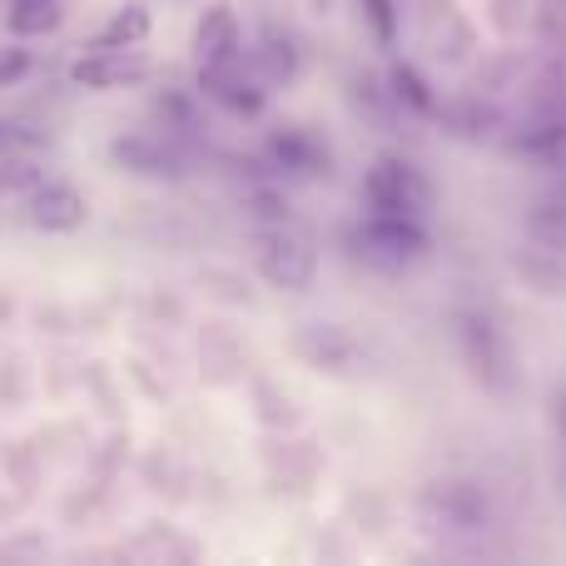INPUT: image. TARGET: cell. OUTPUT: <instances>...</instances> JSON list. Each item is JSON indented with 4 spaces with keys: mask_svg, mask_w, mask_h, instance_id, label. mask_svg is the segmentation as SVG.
Wrapping results in <instances>:
<instances>
[{
    "mask_svg": "<svg viewBox=\"0 0 566 566\" xmlns=\"http://www.w3.org/2000/svg\"><path fill=\"white\" fill-rule=\"evenodd\" d=\"M269 159H274L283 175H293V179L328 175V149H323L308 129H279V135L269 139Z\"/></svg>",
    "mask_w": 566,
    "mask_h": 566,
    "instance_id": "9c48e42d",
    "label": "cell"
},
{
    "mask_svg": "<svg viewBox=\"0 0 566 566\" xmlns=\"http://www.w3.org/2000/svg\"><path fill=\"white\" fill-rule=\"evenodd\" d=\"M40 145H45V135H40V129L6 125V119H0V149H15V155H35Z\"/></svg>",
    "mask_w": 566,
    "mask_h": 566,
    "instance_id": "2e32d148",
    "label": "cell"
},
{
    "mask_svg": "<svg viewBox=\"0 0 566 566\" xmlns=\"http://www.w3.org/2000/svg\"><path fill=\"white\" fill-rule=\"evenodd\" d=\"M35 70V55H30L20 40H10V45H0V90H10V85H20V80Z\"/></svg>",
    "mask_w": 566,
    "mask_h": 566,
    "instance_id": "9a60e30c",
    "label": "cell"
},
{
    "mask_svg": "<svg viewBox=\"0 0 566 566\" xmlns=\"http://www.w3.org/2000/svg\"><path fill=\"white\" fill-rule=\"evenodd\" d=\"M363 199H368V214H408L422 219L432 209V185L422 179L418 165L398 155H382L378 165L363 179Z\"/></svg>",
    "mask_w": 566,
    "mask_h": 566,
    "instance_id": "7a4b0ae2",
    "label": "cell"
},
{
    "mask_svg": "<svg viewBox=\"0 0 566 566\" xmlns=\"http://www.w3.org/2000/svg\"><path fill=\"white\" fill-rule=\"evenodd\" d=\"M259 269L274 289H289V293H303L318 274V249L303 229H293L289 219H279L274 229L259 234Z\"/></svg>",
    "mask_w": 566,
    "mask_h": 566,
    "instance_id": "3957f363",
    "label": "cell"
},
{
    "mask_svg": "<svg viewBox=\"0 0 566 566\" xmlns=\"http://www.w3.org/2000/svg\"><path fill=\"white\" fill-rule=\"evenodd\" d=\"M368 10H373V25H378V35L392 40V6H388V0H368Z\"/></svg>",
    "mask_w": 566,
    "mask_h": 566,
    "instance_id": "ac0fdd59",
    "label": "cell"
},
{
    "mask_svg": "<svg viewBox=\"0 0 566 566\" xmlns=\"http://www.w3.org/2000/svg\"><path fill=\"white\" fill-rule=\"evenodd\" d=\"M517 149H527V155H542V159H557L566 149V125H537L527 129V135L517 139Z\"/></svg>",
    "mask_w": 566,
    "mask_h": 566,
    "instance_id": "5bb4252c",
    "label": "cell"
},
{
    "mask_svg": "<svg viewBox=\"0 0 566 566\" xmlns=\"http://www.w3.org/2000/svg\"><path fill=\"white\" fill-rule=\"evenodd\" d=\"M35 185H40V169L25 155H15V149H0V195H20V189H35Z\"/></svg>",
    "mask_w": 566,
    "mask_h": 566,
    "instance_id": "4fadbf2b",
    "label": "cell"
},
{
    "mask_svg": "<svg viewBox=\"0 0 566 566\" xmlns=\"http://www.w3.org/2000/svg\"><path fill=\"white\" fill-rule=\"evenodd\" d=\"M244 55V30H239V15L229 6L205 10V20L195 25V65L199 70H219L234 65Z\"/></svg>",
    "mask_w": 566,
    "mask_h": 566,
    "instance_id": "8992f818",
    "label": "cell"
},
{
    "mask_svg": "<svg viewBox=\"0 0 566 566\" xmlns=\"http://www.w3.org/2000/svg\"><path fill=\"white\" fill-rule=\"evenodd\" d=\"M462 343H468V363L472 373H478L488 388H502V343H497V328H492L488 318H478V313H468L462 318Z\"/></svg>",
    "mask_w": 566,
    "mask_h": 566,
    "instance_id": "30bf717a",
    "label": "cell"
},
{
    "mask_svg": "<svg viewBox=\"0 0 566 566\" xmlns=\"http://www.w3.org/2000/svg\"><path fill=\"white\" fill-rule=\"evenodd\" d=\"M149 55H139L135 50H85V55L70 65V80L85 90H125V85H139V80H149Z\"/></svg>",
    "mask_w": 566,
    "mask_h": 566,
    "instance_id": "5b68a950",
    "label": "cell"
},
{
    "mask_svg": "<svg viewBox=\"0 0 566 566\" xmlns=\"http://www.w3.org/2000/svg\"><path fill=\"white\" fill-rule=\"evenodd\" d=\"M109 159L125 165L129 175H145V179H179L185 175V155H179L175 145H165V139H155V135L115 139V145H109Z\"/></svg>",
    "mask_w": 566,
    "mask_h": 566,
    "instance_id": "52a82bcc",
    "label": "cell"
},
{
    "mask_svg": "<svg viewBox=\"0 0 566 566\" xmlns=\"http://www.w3.org/2000/svg\"><path fill=\"white\" fill-rule=\"evenodd\" d=\"M199 90H205L214 105H224L229 115H244L254 119L264 109V90L254 80H244V55L234 65H219V70H199Z\"/></svg>",
    "mask_w": 566,
    "mask_h": 566,
    "instance_id": "ba28073f",
    "label": "cell"
},
{
    "mask_svg": "<svg viewBox=\"0 0 566 566\" xmlns=\"http://www.w3.org/2000/svg\"><path fill=\"white\" fill-rule=\"evenodd\" d=\"M392 80H398V95H408L412 105H418L422 115H428V109H432V95H428V85H422V80L412 75V70H402V65L392 70Z\"/></svg>",
    "mask_w": 566,
    "mask_h": 566,
    "instance_id": "e0dca14e",
    "label": "cell"
},
{
    "mask_svg": "<svg viewBox=\"0 0 566 566\" xmlns=\"http://www.w3.org/2000/svg\"><path fill=\"white\" fill-rule=\"evenodd\" d=\"M348 249L358 264L378 269V274H408L412 264H422V259L432 254V239H428V229H422V219L368 214L348 234Z\"/></svg>",
    "mask_w": 566,
    "mask_h": 566,
    "instance_id": "6da1fadb",
    "label": "cell"
},
{
    "mask_svg": "<svg viewBox=\"0 0 566 566\" xmlns=\"http://www.w3.org/2000/svg\"><path fill=\"white\" fill-rule=\"evenodd\" d=\"M85 219H90V205L75 185H45V179H40V185L25 195V224L30 229L75 234V229H85Z\"/></svg>",
    "mask_w": 566,
    "mask_h": 566,
    "instance_id": "277c9868",
    "label": "cell"
},
{
    "mask_svg": "<svg viewBox=\"0 0 566 566\" xmlns=\"http://www.w3.org/2000/svg\"><path fill=\"white\" fill-rule=\"evenodd\" d=\"M145 40H149V10H145V0H129V6H119L115 15L95 30V40H90L85 50H135V45H145Z\"/></svg>",
    "mask_w": 566,
    "mask_h": 566,
    "instance_id": "8fae6325",
    "label": "cell"
},
{
    "mask_svg": "<svg viewBox=\"0 0 566 566\" xmlns=\"http://www.w3.org/2000/svg\"><path fill=\"white\" fill-rule=\"evenodd\" d=\"M60 25H65V0H10L6 6V30L15 40L55 35Z\"/></svg>",
    "mask_w": 566,
    "mask_h": 566,
    "instance_id": "7c38bea8",
    "label": "cell"
},
{
    "mask_svg": "<svg viewBox=\"0 0 566 566\" xmlns=\"http://www.w3.org/2000/svg\"><path fill=\"white\" fill-rule=\"evenodd\" d=\"M557 422H562V438H566V392L557 398Z\"/></svg>",
    "mask_w": 566,
    "mask_h": 566,
    "instance_id": "d6986e66",
    "label": "cell"
}]
</instances>
